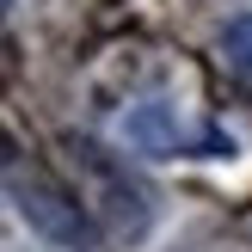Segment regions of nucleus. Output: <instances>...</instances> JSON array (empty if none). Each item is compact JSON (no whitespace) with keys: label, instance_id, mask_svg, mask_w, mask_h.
<instances>
[{"label":"nucleus","instance_id":"obj_2","mask_svg":"<svg viewBox=\"0 0 252 252\" xmlns=\"http://www.w3.org/2000/svg\"><path fill=\"white\" fill-rule=\"evenodd\" d=\"M6 179H12V197H19V216L31 221L43 240H56V246H93L98 240V234H93V216H86L68 191H56L49 179H31V185H25L12 166H6Z\"/></svg>","mask_w":252,"mask_h":252},{"label":"nucleus","instance_id":"obj_3","mask_svg":"<svg viewBox=\"0 0 252 252\" xmlns=\"http://www.w3.org/2000/svg\"><path fill=\"white\" fill-rule=\"evenodd\" d=\"M221 56H228L234 74H246V80H252V12H240V19L221 25Z\"/></svg>","mask_w":252,"mask_h":252},{"label":"nucleus","instance_id":"obj_1","mask_svg":"<svg viewBox=\"0 0 252 252\" xmlns=\"http://www.w3.org/2000/svg\"><path fill=\"white\" fill-rule=\"evenodd\" d=\"M123 142L135 148V154L148 160H234L240 154V142H234L228 129H216V123H203V129H179V117H172L160 98H148V105H129V117H123Z\"/></svg>","mask_w":252,"mask_h":252}]
</instances>
